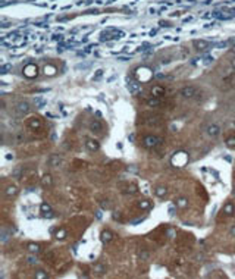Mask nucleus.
<instances>
[{
    "instance_id": "nucleus-1",
    "label": "nucleus",
    "mask_w": 235,
    "mask_h": 279,
    "mask_svg": "<svg viewBox=\"0 0 235 279\" xmlns=\"http://www.w3.org/2000/svg\"><path fill=\"white\" fill-rule=\"evenodd\" d=\"M190 160V157H188V154L185 152H178L174 154V157L170 159V163H172V166H175V168H184L185 165L188 163Z\"/></svg>"
},
{
    "instance_id": "nucleus-2",
    "label": "nucleus",
    "mask_w": 235,
    "mask_h": 279,
    "mask_svg": "<svg viewBox=\"0 0 235 279\" xmlns=\"http://www.w3.org/2000/svg\"><path fill=\"white\" fill-rule=\"evenodd\" d=\"M162 143H163V140L157 135H146L144 137V140H143L144 147H147V148H156V147H159Z\"/></svg>"
},
{
    "instance_id": "nucleus-3",
    "label": "nucleus",
    "mask_w": 235,
    "mask_h": 279,
    "mask_svg": "<svg viewBox=\"0 0 235 279\" xmlns=\"http://www.w3.org/2000/svg\"><path fill=\"white\" fill-rule=\"evenodd\" d=\"M179 94H181L184 99H187V100H193V99H195V97L198 96V90H197V87H194V85H187L184 88H181Z\"/></svg>"
},
{
    "instance_id": "nucleus-4",
    "label": "nucleus",
    "mask_w": 235,
    "mask_h": 279,
    "mask_svg": "<svg viewBox=\"0 0 235 279\" xmlns=\"http://www.w3.org/2000/svg\"><path fill=\"white\" fill-rule=\"evenodd\" d=\"M30 110H31V107H30V103H26V102H19L16 106H15V113H16L18 116L28 115V113H30Z\"/></svg>"
},
{
    "instance_id": "nucleus-5",
    "label": "nucleus",
    "mask_w": 235,
    "mask_h": 279,
    "mask_svg": "<svg viewBox=\"0 0 235 279\" xmlns=\"http://www.w3.org/2000/svg\"><path fill=\"white\" fill-rule=\"evenodd\" d=\"M206 134L210 137V138H218L220 135V127L216 125V124H210L206 127Z\"/></svg>"
},
{
    "instance_id": "nucleus-6",
    "label": "nucleus",
    "mask_w": 235,
    "mask_h": 279,
    "mask_svg": "<svg viewBox=\"0 0 235 279\" xmlns=\"http://www.w3.org/2000/svg\"><path fill=\"white\" fill-rule=\"evenodd\" d=\"M38 74V68H37V65H34V63H28L25 68H24V75L26 78H35Z\"/></svg>"
},
{
    "instance_id": "nucleus-7",
    "label": "nucleus",
    "mask_w": 235,
    "mask_h": 279,
    "mask_svg": "<svg viewBox=\"0 0 235 279\" xmlns=\"http://www.w3.org/2000/svg\"><path fill=\"white\" fill-rule=\"evenodd\" d=\"M141 90H143V87H141V84L138 81H129L128 82V91L132 94V96L141 93Z\"/></svg>"
},
{
    "instance_id": "nucleus-8",
    "label": "nucleus",
    "mask_w": 235,
    "mask_h": 279,
    "mask_svg": "<svg viewBox=\"0 0 235 279\" xmlns=\"http://www.w3.org/2000/svg\"><path fill=\"white\" fill-rule=\"evenodd\" d=\"M85 147H87V150H88V152H97V150L100 148V143H99L97 140L87 138V141H85Z\"/></svg>"
},
{
    "instance_id": "nucleus-9",
    "label": "nucleus",
    "mask_w": 235,
    "mask_h": 279,
    "mask_svg": "<svg viewBox=\"0 0 235 279\" xmlns=\"http://www.w3.org/2000/svg\"><path fill=\"white\" fill-rule=\"evenodd\" d=\"M60 165H62V157L59 154H51L49 157V166L50 168H58Z\"/></svg>"
},
{
    "instance_id": "nucleus-10",
    "label": "nucleus",
    "mask_w": 235,
    "mask_h": 279,
    "mask_svg": "<svg viewBox=\"0 0 235 279\" xmlns=\"http://www.w3.org/2000/svg\"><path fill=\"white\" fill-rule=\"evenodd\" d=\"M90 129L93 132H101L103 131V124H101L99 119H93L90 122Z\"/></svg>"
},
{
    "instance_id": "nucleus-11",
    "label": "nucleus",
    "mask_w": 235,
    "mask_h": 279,
    "mask_svg": "<svg viewBox=\"0 0 235 279\" xmlns=\"http://www.w3.org/2000/svg\"><path fill=\"white\" fill-rule=\"evenodd\" d=\"M40 210H41V213L46 216V218H53V211H51L50 204H47L46 201H44V203H41V206H40Z\"/></svg>"
},
{
    "instance_id": "nucleus-12",
    "label": "nucleus",
    "mask_w": 235,
    "mask_h": 279,
    "mask_svg": "<svg viewBox=\"0 0 235 279\" xmlns=\"http://www.w3.org/2000/svg\"><path fill=\"white\" fill-rule=\"evenodd\" d=\"M18 193H19V190H18L16 185H8L6 187V190H5V195L6 197H15V195H18Z\"/></svg>"
},
{
    "instance_id": "nucleus-13",
    "label": "nucleus",
    "mask_w": 235,
    "mask_h": 279,
    "mask_svg": "<svg viewBox=\"0 0 235 279\" xmlns=\"http://www.w3.org/2000/svg\"><path fill=\"white\" fill-rule=\"evenodd\" d=\"M154 194H156V197H159V198H163V197H166V194H168V188L165 185H157L154 188Z\"/></svg>"
},
{
    "instance_id": "nucleus-14",
    "label": "nucleus",
    "mask_w": 235,
    "mask_h": 279,
    "mask_svg": "<svg viewBox=\"0 0 235 279\" xmlns=\"http://www.w3.org/2000/svg\"><path fill=\"white\" fill-rule=\"evenodd\" d=\"M41 185L44 187V188H50V187L53 185V178H51L50 173H46V175L41 178Z\"/></svg>"
},
{
    "instance_id": "nucleus-15",
    "label": "nucleus",
    "mask_w": 235,
    "mask_h": 279,
    "mask_svg": "<svg viewBox=\"0 0 235 279\" xmlns=\"http://www.w3.org/2000/svg\"><path fill=\"white\" fill-rule=\"evenodd\" d=\"M222 211H223V213H225L226 216H232V214L235 213V206H234L232 203H231V201H228V203L225 204V206H223Z\"/></svg>"
},
{
    "instance_id": "nucleus-16",
    "label": "nucleus",
    "mask_w": 235,
    "mask_h": 279,
    "mask_svg": "<svg viewBox=\"0 0 235 279\" xmlns=\"http://www.w3.org/2000/svg\"><path fill=\"white\" fill-rule=\"evenodd\" d=\"M193 44L197 50H206L209 47V43L206 41V40H194Z\"/></svg>"
},
{
    "instance_id": "nucleus-17",
    "label": "nucleus",
    "mask_w": 235,
    "mask_h": 279,
    "mask_svg": "<svg viewBox=\"0 0 235 279\" xmlns=\"http://www.w3.org/2000/svg\"><path fill=\"white\" fill-rule=\"evenodd\" d=\"M151 96H154V97H162V96H165V88L160 87V85H154V87L151 88Z\"/></svg>"
},
{
    "instance_id": "nucleus-18",
    "label": "nucleus",
    "mask_w": 235,
    "mask_h": 279,
    "mask_svg": "<svg viewBox=\"0 0 235 279\" xmlns=\"http://www.w3.org/2000/svg\"><path fill=\"white\" fill-rule=\"evenodd\" d=\"M175 204L179 209H185V207H188V198L187 197H178L175 200Z\"/></svg>"
},
{
    "instance_id": "nucleus-19",
    "label": "nucleus",
    "mask_w": 235,
    "mask_h": 279,
    "mask_svg": "<svg viewBox=\"0 0 235 279\" xmlns=\"http://www.w3.org/2000/svg\"><path fill=\"white\" fill-rule=\"evenodd\" d=\"M100 238H101V241H103L104 244H107V242H110V241L113 239V234H112L110 231H103Z\"/></svg>"
},
{
    "instance_id": "nucleus-20",
    "label": "nucleus",
    "mask_w": 235,
    "mask_h": 279,
    "mask_svg": "<svg viewBox=\"0 0 235 279\" xmlns=\"http://www.w3.org/2000/svg\"><path fill=\"white\" fill-rule=\"evenodd\" d=\"M28 127L31 128V129H38V128H41V122H40V119L33 118L28 120Z\"/></svg>"
},
{
    "instance_id": "nucleus-21",
    "label": "nucleus",
    "mask_w": 235,
    "mask_h": 279,
    "mask_svg": "<svg viewBox=\"0 0 235 279\" xmlns=\"http://www.w3.org/2000/svg\"><path fill=\"white\" fill-rule=\"evenodd\" d=\"M94 272H96L97 275H103V273L106 272V266L101 264V263H96V264H94Z\"/></svg>"
},
{
    "instance_id": "nucleus-22",
    "label": "nucleus",
    "mask_w": 235,
    "mask_h": 279,
    "mask_svg": "<svg viewBox=\"0 0 235 279\" xmlns=\"http://www.w3.org/2000/svg\"><path fill=\"white\" fill-rule=\"evenodd\" d=\"M28 251H30V253H33V254L40 253V245H38V244H34V242L28 244Z\"/></svg>"
},
{
    "instance_id": "nucleus-23",
    "label": "nucleus",
    "mask_w": 235,
    "mask_h": 279,
    "mask_svg": "<svg viewBox=\"0 0 235 279\" xmlns=\"http://www.w3.org/2000/svg\"><path fill=\"white\" fill-rule=\"evenodd\" d=\"M54 72H56V68H54V66H51V65H46V66H44V74H46V75H54Z\"/></svg>"
},
{
    "instance_id": "nucleus-24",
    "label": "nucleus",
    "mask_w": 235,
    "mask_h": 279,
    "mask_svg": "<svg viewBox=\"0 0 235 279\" xmlns=\"http://www.w3.org/2000/svg\"><path fill=\"white\" fill-rule=\"evenodd\" d=\"M147 104H149L150 107H153V106H159V104H160V99H159V97H154V96H153L150 100L147 102Z\"/></svg>"
},
{
    "instance_id": "nucleus-25",
    "label": "nucleus",
    "mask_w": 235,
    "mask_h": 279,
    "mask_svg": "<svg viewBox=\"0 0 235 279\" xmlns=\"http://www.w3.org/2000/svg\"><path fill=\"white\" fill-rule=\"evenodd\" d=\"M138 207H140V209H143V210H147V209H150V201H147V200H141V201H138Z\"/></svg>"
},
{
    "instance_id": "nucleus-26",
    "label": "nucleus",
    "mask_w": 235,
    "mask_h": 279,
    "mask_svg": "<svg viewBox=\"0 0 235 279\" xmlns=\"http://www.w3.org/2000/svg\"><path fill=\"white\" fill-rule=\"evenodd\" d=\"M54 237L58 238V239H63V238H66V231L62 228V229H59L58 232L54 234Z\"/></svg>"
},
{
    "instance_id": "nucleus-27",
    "label": "nucleus",
    "mask_w": 235,
    "mask_h": 279,
    "mask_svg": "<svg viewBox=\"0 0 235 279\" xmlns=\"http://www.w3.org/2000/svg\"><path fill=\"white\" fill-rule=\"evenodd\" d=\"M225 143H226V145L229 148H235V137H228Z\"/></svg>"
},
{
    "instance_id": "nucleus-28",
    "label": "nucleus",
    "mask_w": 235,
    "mask_h": 279,
    "mask_svg": "<svg viewBox=\"0 0 235 279\" xmlns=\"http://www.w3.org/2000/svg\"><path fill=\"white\" fill-rule=\"evenodd\" d=\"M137 191H138V190H137V185H129L125 190V193H128V194H135Z\"/></svg>"
},
{
    "instance_id": "nucleus-29",
    "label": "nucleus",
    "mask_w": 235,
    "mask_h": 279,
    "mask_svg": "<svg viewBox=\"0 0 235 279\" xmlns=\"http://www.w3.org/2000/svg\"><path fill=\"white\" fill-rule=\"evenodd\" d=\"M35 278L37 279H46L47 278V273H46L44 270H38L37 273H35Z\"/></svg>"
},
{
    "instance_id": "nucleus-30",
    "label": "nucleus",
    "mask_w": 235,
    "mask_h": 279,
    "mask_svg": "<svg viewBox=\"0 0 235 279\" xmlns=\"http://www.w3.org/2000/svg\"><path fill=\"white\" fill-rule=\"evenodd\" d=\"M28 263H30V264H37V263H38V259H37L35 256H30V257H28Z\"/></svg>"
},
{
    "instance_id": "nucleus-31",
    "label": "nucleus",
    "mask_w": 235,
    "mask_h": 279,
    "mask_svg": "<svg viewBox=\"0 0 235 279\" xmlns=\"http://www.w3.org/2000/svg\"><path fill=\"white\" fill-rule=\"evenodd\" d=\"M149 257H150V254L147 253V251H141L140 253V259L141 260H149Z\"/></svg>"
},
{
    "instance_id": "nucleus-32",
    "label": "nucleus",
    "mask_w": 235,
    "mask_h": 279,
    "mask_svg": "<svg viewBox=\"0 0 235 279\" xmlns=\"http://www.w3.org/2000/svg\"><path fill=\"white\" fill-rule=\"evenodd\" d=\"M21 172H22V168H18L13 172V176H16V179H21Z\"/></svg>"
},
{
    "instance_id": "nucleus-33",
    "label": "nucleus",
    "mask_w": 235,
    "mask_h": 279,
    "mask_svg": "<svg viewBox=\"0 0 235 279\" xmlns=\"http://www.w3.org/2000/svg\"><path fill=\"white\" fill-rule=\"evenodd\" d=\"M231 234H232V235H234V237H235V225H234V226H232V228H231Z\"/></svg>"
},
{
    "instance_id": "nucleus-34",
    "label": "nucleus",
    "mask_w": 235,
    "mask_h": 279,
    "mask_svg": "<svg viewBox=\"0 0 235 279\" xmlns=\"http://www.w3.org/2000/svg\"><path fill=\"white\" fill-rule=\"evenodd\" d=\"M231 65H232V68H235V59L231 60Z\"/></svg>"
},
{
    "instance_id": "nucleus-35",
    "label": "nucleus",
    "mask_w": 235,
    "mask_h": 279,
    "mask_svg": "<svg viewBox=\"0 0 235 279\" xmlns=\"http://www.w3.org/2000/svg\"><path fill=\"white\" fill-rule=\"evenodd\" d=\"M231 50H232V51L235 53V46H232V49H231Z\"/></svg>"
},
{
    "instance_id": "nucleus-36",
    "label": "nucleus",
    "mask_w": 235,
    "mask_h": 279,
    "mask_svg": "<svg viewBox=\"0 0 235 279\" xmlns=\"http://www.w3.org/2000/svg\"><path fill=\"white\" fill-rule=\"evenodd\" d=\"M232 194H234V197H235V188H234V191H232Z\"/></svg>"
}]
</instances>
